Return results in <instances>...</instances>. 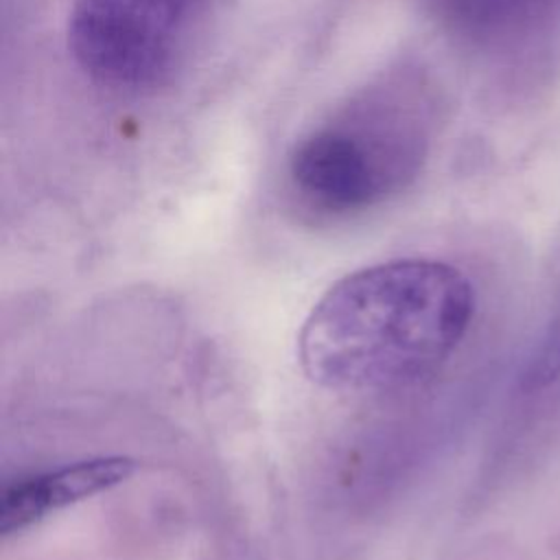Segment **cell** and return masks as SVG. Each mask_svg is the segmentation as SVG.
I'll return each instance as SVG.
<instances>
[{
    "label": "cell",
    "mask_w": 560,
    "mask_h": 560,
    "mask_svg": "<svg viewBox=\"0 0 560 560\" xmlns=\"http://www.w3.org/2000/svg\"><path fill=\"white\" fill-rule=\"evenodd\" d=\"M136 472V462L122 455L94 457L55 470L20 477L4 486L0 497V534L24 532L46 516L125 483Z\"/></svg>",
    "instance_id": "obj_4"
},
{
    "label": "cell",
    "mask_w": 560,
    "mask_h": 560,
    "mask_svg": "<svg viewBox=\"0 0 560 560\" xmlns=\"http://www.w3.org/2000/svg\"><path fill=\"white\" fill-rule=\"evenodd\" d=\"M203 0H72L77 63L112 88L155 83L173 63Z\"/></svg>",
    "instance_id": "obj_3"
},
{
    "label": "cell",
    "mask_w": 560,
    "mask_h": 560,
    "mask_svg": "<svg viewBox=\"0 0 560 560\" xmlns=\"http://www.w3.org/2000/svg\"><path fill=\"white\" fill-rule=\"evenodd\" d=\"M424 144V127L405 103L372 96L308 131L291 151L289 179L308 208L352 214L413 179Z\"/></svg>",
    "instance_id": "obj_2"
},
{
    "label": "cell",
    "mask_w": 560,
    "mask_h": 560,
    "mask_svg": "<svg viewBox=\"0 0 560 560\" xmlns=\"http://www.w3.org/2000/svg\"><path fill=\"white\" fill-rule=\"evenodd\" d=\"M475 315V289L453 265L400 258L357 269L313 304L298 361L330 392H389L440 370Z\"/></svg>",
    "instance_id": "obj_1"
},
{
    "label": "cell",
    "mask_w": 560,
    "mask_h": 560,
    "mask_svg": "<svg viewBox=\"0 0 560 560\" xmlns=\"http://www.w3.org/2000/svg\"><path fill=\"white\" fill-rule=\"evenodd\" d=\"M529 0H431L442 20L468 31H483L503 24Z\"/></svg>",
    "instance_id": "obj_5"
},
{
    "label": "cell",
    "mask_w": 560,
    "mask_h": 560,
    "mask_svg": "<svg viewBox=\"0 0 560 560\" xmlns=\"http://www.w3.org/2000/svg\"><path fill=\"white\" fill-rule=\"evenodd\" d=\"M560 378V304L553 308L536 346L525 359L521 372V387L538 392Z\"/></svg>",
    "instance_id": "obj_6"
}]
</instances>
